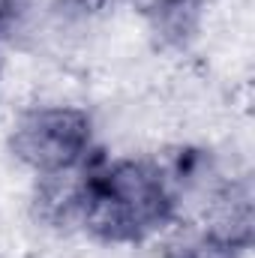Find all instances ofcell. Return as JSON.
<instances>
[{
	"instance_id": "3",
	"label": "cell",
	"mask_w": 255,
	"mask_h": 258,
	"mask_svg": "<svg viewBox=\"0 0 255 258\" xmlns=\"http://www.w3.org/2000/svg\"><path fill=\"white\" fill-rule=\"evenodd\" d=\"M165 258H219L216 249H201V246H177Z\"/></svg>"
},
{
	"instance_id": "1",
	"label": "cell",
	"mask_w": 255,
	"mask_h": 258,
	"mask_svg": "<svg viewBox=\"0 0 255 258\" xmlns=\"http://www.w3.org/2000/svg\"><path fill=\"white\" fill-rule=\"evenodd\" d=\"M75 210L84 228L105 243H138L174 216V195L159 168L120 159L93 171L81 186Z\"/></svg>"
},
{
	"instance_id": "2",
	"label": "cell",
	"mask_w": 255,
	"mask_h": 258,
	"mask_svg": "<svg viewBox=\"0 0 255 258\" xmlns=\"http://www.w3.org/2000/svg\"><path fill=\"white\" fill-rule=\"evenodd\" d=\"M90 135L93 126L87 111L72 105H45L18 117L9 135V147L15 159L45 177H54L72 171L87 156Z\"/></svg>"
}]
</instances>
